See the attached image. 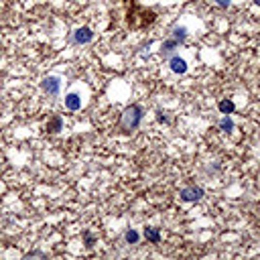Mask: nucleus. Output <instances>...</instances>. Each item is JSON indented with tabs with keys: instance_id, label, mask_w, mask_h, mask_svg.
I'll return each instance as SVG.
<instances>
[{
	"instance_id": "obj_8",
	"label": "nucleus",
	"mask_w": 260,
	"mask_h": 260,
	"mask_svg": "<svg viewBox=\"0 0 260 260\" xmlns=\"http://www.w3.org/2000/svg\"><path fill=\"white\" fill-rule=\"evenodd\" d=\"M47 130L53 132V134H55V132H59V130H63V118L57 116V114L51 116L49 122H47Z\"/></svg>"
},
{
	"instance_id": "obj_3",
	"label": "nucleus",
	"mask_w": 260,
	"mask_h": 260,
	"mask_svg": "<svg viewBox=\"0 0 260 260\" xmlns=\"http://www.w3.org/2000/svg\"><path fill=\"white\" fill-rule=\"evenodd\" d=\"M179 197L181 201H187V203H195L203 197V189L197 187V185H189V187H183L179 191Z\"/></svg>"
},
{
	"instance_id": "obj_2",
	"label": "nucleus",
	"mask_w": 260,
	"mask_h": 260,
	"mask_svg": "<svg viewBox=\"0 0 260 260\" xmlns=\"http://www.w3.org/2000/svg\"><path fill=\"white\" fill-rule=\"evenodd\" d=\"M61 77L59 75H47V77H43V82H41V89L47 96L51 98H57L61 94Z\"/></svg>"
},
{
	"instance_id": "obj_7",
	"label": "nucleus",
	"mask_w": 260,
	"mask_h": 260,
	"mask_svg": "<svg viewBox=\"0 0 260 260\" xmlns=\"http://www.w3.org/2000/svg\"><path fill=\"white\" fill-rule=\"evenodd\" d=\"M142 236L149 242H153V244H156L161 240V232H159V228H153V225H146L144 228V232H142Z\"/></svg>"
},
{
	"instance_id": "obj_5",
	"label": "nucleus",
	"mask_w": 260,
	"mask_h": 260,
	"mask_svg": "<svg viewBox=\"0 0 260 260\" xmlns=\"http://www.w3.org/2000/svg\"><path fill=\"white\" fill-rule=\"evenodd\" d=\"M63 106L69 110V112H77L82 106H84V100H82V94L80 92H69V94H65V98H63Z\"/></svg>"
},
{
	"instance_id": "obj_11",
	"label": "nucleus",
	"mask_w": 260,
	"mask_h": 260,
	"mask_svg": "<svg viewBox=\"0 0 260 260\" xmlns=\"http://www.w3.org/2000/svg\"><path fill=\"white\" fill-rule=\"evenodd\" d=\"M171 33H173L171 37H173L175 41H179V43H183V41L187 39V27H183V25H181V27H175Z\"/></svg>"
},
{
	"instance_id": "obj_14",
	"label": "nucleus",
	"mask_w": 260,
	"mask_h": 260,
	"mask_svg": "<svg viewBox=\"0 0 260 260\" xmlns=\"http://www.w3.org/2000/svg\"><path fill=\"white\" fill-rule=\"evenodd\" d=\"M213 4H218L220 8H228L230 4H232V0H211Z\"/></svg>"
},
{
	"instance_id": "obj_13",
	"label": "nucleus",
	"mask_w": 260,
	"mask_h": 260,
	"mask_svg": "<svg viewBox=\"0 0 260 260\" xmlns=\"http://www.w3.org/2000/svg\"><path fill=\"white\" fill-rule=\"evenodd\" d=\"M234 110H236V106H234L232 100H222L220 102V112H222V114H232Z\"/></svg>"
},
{
	"instance_id": "obj_16",
	"label": "nucleus",
	"mask_w": 260,
	"mask_h": 260,
	"mask_svg": "<svg viewBox=\"0 0 260 260\" xmlns=\"http://www.w3.org/2000/svg\"><path fill=\"white\" fill-rule=\"evenodd\" d=\"M156 118H159V122H169V118L165 116V112H156Z\"/></svg>"
},
{
	"instance_id": "obj_10",
	"label": "nucleus",
	"mask_w": 260,
	"mask_h": 260,
	"mask_svg": "<svg viewBox=\"0 0 260 260\" xmlns=\"http://www.w3.org/2000/svg\"><path fill=\"white\" fill-rule=\"evenodd\" d=\"M139 240H140V234L137 232V230H126L124 232V242L126 244H139Z\"/></svg>"
},
{
	"instance_id": "obj_18",
	"label": "nucleus",
	"mask_w": 260,
	"mask_h": 260,
	"mask_svg": "<svg viewBox=\"0 0 260 260\" xmlns=\"http://www.w3.org/2000/svg\"><path fill=\"white\" fill-rule=\"evenodd\" d=\"M254 4H256V6H260V0H254Z\"/></svg>"
},
{
	"instance_id": "obj_9",
	"label": "nucleus",
	"mask_w": 260,
	"mask_h": 260,
	"mask_svg": "<svg viewBox=\"0 0 260 260\" xmlns=\"http://www.w3.org/2000/svg\"><path fill=\"white\" fill-rule=\"evenodd\" d=\"M179 45H181V43H179V41H175L173 37H171V39H167V41L161 45V53H163V55H173Z\"/></svg>"
},
{
	"instance_id": "obj_4",
	"label": "nucleus",
	"mask_w": 260,
	"mask_h": 260,
	"mask_svg": "<svg viewBox=\"0 0 260 260\" xmlns=\"http://www.w3.org/2000/svg\"><path fill=\"white\" fill-rule=\"evenodd\" d=\"M92 39H94V31L89 27H80V29H75L71 33V43L73 45H86Z\"/></svg>"
},
{
	"instance_id": "obj_6",
	"label": "nucleus",
	"mask_w": 260,
	"mask_h": 260,
	"mask_svg": "<svg viewBox=\"0 0 260 260\" xmlns=\"http://www.w3.org/2000/svg\"><path fill=\"white\" fill-rule=\"evenodd\" d=\"M169 67H171V71L173 73H177V75H183L189 67H187V61L181 57V55H177V53H173L171 57H169Z\"/></svg>"
},
{
	"instance_id": "obj_15",
	"label": "nucleus",
	"mask_w": 260,
	"mask_h": 260,
	"mask_svg": "<svg viewBox=\"0 0 260 260\" xmlns=\"http://www.w3.org/2000/svg\"><path fill=\"white\" fill-rule=\"evenodd\" d=\"M84 238H86V246H87V248L94 244V238H92V234H89V232H86V234H84Z\"/></svg>"
},
{
	"instance_id": "obj_12",
	"label": "nucleus",
	"mask_w": 260,
	"mask_h": 260,
	"mask_svg": "<svg viewBox=\"0 0 260 260\" xmlns=\"http://www.w3.org/2000/svg\"><path fill=\"white\" fill-rule=\"evenodd\" d=\"M220 130H224V132H232L234 130V120L230 118V114H224V118L220 120Z\"/></svg>"
},
{
	"instance_id": "obj_17",
	"label": "nucleus",
	"mask_w": 260,
	"mask_h": 260,
	"mask_svg": "<svg viewBox=\"0 0 260 260\" xmlns=\"http://www.w3.org/2000/svg\"><path fill=\"white\" fill-rule=\"evenodd\" d=\"M31 256H39V258H45V252H29V254H25V258H31Z\"/></svg>"
},
{
	"instance_id": "obj_19",
	"label": "nucleus",
	"mask_w": 260,
	"mask_h": 260,
	"mask_svg": "<svg viewBox=\"0 0 260 260\" xmlns=\"http://www.w3.org/2000/svg\"><path fill=\"white\" fill-rule=\"evenodd\" d=\"M258 211H260V209H258Z\"/></svg>"
},
{
	"instance_id": "obj_1",
	"label": "nucleus",
	"mask_w": 260,
	"mask_h": 260,
	"mask_svg": "<svg viewBox=\"0 0 260 260\" xmlns=\"http://www.w3.org/2000/svg\"><path fill=\"white\" fill-rule=\"evenodd\" d=\"M142 116H144V112L139 104H130L122 110V114H120V120H118V128L122 132H134L139 126H140V122H142Z\"/></svg>"
}]
</instances>
